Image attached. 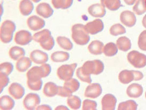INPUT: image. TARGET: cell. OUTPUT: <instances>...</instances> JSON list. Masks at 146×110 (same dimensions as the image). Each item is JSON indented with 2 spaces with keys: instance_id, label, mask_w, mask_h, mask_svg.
<instances>
[{
  "instance_id": "5bb4252c",
  "label": "cell",
  "mask_w": 146,
  "mask_h": 110,
  "mask_svg": "<svg viewBox=\"0 0 146 110\" xmlns=\"http://www.w3.org/2000/svg\"><path fill=\"white\" fill-rule=\"evenodd\" d=\"M8 93L14 99H21L25 94V89L22 85L17 82H14L9 86Z\"/></svg>"
},
{
  "instance_id": "c3c4849f",
  "label": "cell",
  "mask_w": 146,
  "mask_h": 110,
  "mask_svg": "<svg viewBox=\"0 0 146 110\" xmlns=\"http://www.w3.org/2000/svg\"><path fill=\"white\" fill-rule=\"evenodd\" d=\"M31 1L35 3H38L41 0H31Z\"/></svg>"
},
{
  "instance_id": "9a60e30c",
  "label": "cell",
  "mask_w": 146,
  "mask_h": 110,
  "mask_svg": "<svg viewBox=\"0 0 146 110\" xmlns=\"http://www.w3.org/2000/svg\"><path fill=\"white\" fill-rule=\"evenodd\" d=\"M36 13L44 18H48L51 17L54 13V10L51 6L47 3H41L38 4L35 8Z\"/></svg>"
},
{
  "instance_id": "4fadbf2b",
  "label": "cell",
  "mask_w": 146,
  "mask_h": 110,
  "mask_svg": "<svg viewBox=\"0 0 146 110\" xmlns=\"http://www.w3.org/2000/svg\"><path fill=\"white\" fill-rule=\"evenodd\" d=\"M120 20L121 23L125 26L131 27L135 25L137 18L134 13L129 10H125L120 13Z\"/></svg>"
},
{
  "instance_id": "816d5d0a",
  "label": "cell",
  "mask_w": 146,
  "mask_h": 110,
  "mask_svg": "<svg viewBox=\"0 0 146 110\" xmlns=\"http://www.w3.org/2000/svg\"></svg>"
},
{
  "instance_id": "7bdbcfd3",
  "label": "cell",
  "mask_w": 146,
  "mask_h": 110,
  "mask_svg": "<svg viewBox=\"0 0 146 110\" xmlns=\"http://www.w3.org/2000/svg\"><path fill=\"white\" fill-rule=\"evenodd\" d=\"M72 92L69 89L63 87L58 86V91L57 95L62 97H68L72 95Z\"/></svg>"
},
{
  "instance_id": "30bf717a",
  "label": "cell",
  "mask_w": 146,
  "mask_h": 110,
  "mask_svg": "<svg viewBox=\"0 0 146 110\" xmlns=\"http://www.w3.org/2000/svg\"><path fill=\"white\" fill-rule=\"evenodd\" d=\"M85 28L88 34L95 35L103 30L104 24L101 19H96L93 21L87 23L85 25Z\"/></svg>"
},
{
  "instance_id": "8fae6325",
  "label": "cell",
  "mask_w": 146,
  "mask_h": 110,
  "mask_svg": "<svg viewBox=\"0 0 146 110\" xmlns=\"http://www.w3.org/2000/svg\"><path fill=\"white\" fill-rule=\"evenodd\" d=\"M27 25L31 30L38 31L43 28L46 25V23L42 18L33 15L27 19Z\"/></svg>"
},
{
  "instance_id": "ba28073f",
  "label": "cell",
  "mask_w": 146,
  "mask_h": 110,
  "mask_svg": "<svg viewBox=\"0 0 146 110\" xmlns=\"http://www.w3.org/2000/svg\"><path fill=\"white\" fill-rule=\"evenodd\" d=\"M40 97L38 94L30 93L27 94L24 98L23 100V105L26 110H36L40 104Z\"/></svg>"
},
{
  "instance_id": "7c38bea8",
  "label": "cell",
  "mask_w": 146,
  "mask_h": 110,
  "mask_svg": "<svg viewBox=\"0 0 146 110\" xmlns=\"http://www.w3.org/2000/svg\"><path fill=\"white\" fill-rule=\"evenodd\" d=\"M102 93L101 85L98 83H93L88 85L85 89V97L94 99L99 97Z\"/></svg>"
},
{
  "instance_id": "d590c367",
  "label": "cell",
  "mask_w": 146,
  "mask_h": 110,
  "mask_svg": "<svg viewBox=\"0 0 146 110\" xmlns=\"http://www.w3.org/2000/svg\"><path fill=\"white\" fill-rule=\"evenodd\" d=\"M137 104L132 100H129L126 102H121L118 107V110H137Z\"/></svg>"
},
{
  "instance_id": "f907efd6",
  "label": "cell",
  "mask_w": 146,
  "mask_h": 110,
  "mask_svg": "<svg viewBox=\"0 0 146 110\" xmlns=\"http://www.w3.org/2000/svg\"><path fill=\"white\" fill-rule=\"evenodd\" d=\"M78 1H80V0H78Z\"/></svg>"
},
{
  "instance_id": "ffe728a7",
  "label": "cell",
  "mask_w": 146,
  "mask_h": 110,
  "mask_svg": "<svg viewBox=\"0 0 146 110\" xmlns=\"http://www.w3.org/2000/svg\"><path fill=\"white\" fill-rule=\"evenodd\" d=\"M143 93V88L141 85L137 83H133L129 85L126 90L127 96L131 98H138L140 97Z\"/></svg>"
},
{
  "instance_id": "9c48e42d",
  "label": "cell",
  "mask_w": 146,
  "mask_h": 110,
  "mask_svg": "<svg viewBox=\"0 0 146 110\" xmlns=\"http://www.w3.org/2000/svg\"><path fill=\"white\" fill-rule=\"evenodd\" d=\"M33 36L29 31L21 30L18 31L15 35L14 41L18 45L25 46L33 40Z\"/></svg>"
},
{
  "instance_id": "4dcf8cb0",
  "label": "cell",
  "mask_w": 146,
  "mask_h": 110,
  "mask_svg": "<svg viewBox=\"0 0 146 110\" xmlns=\"http://www.w3.org/2000/svg\"><path fill=\"white\" fill-rule=\"evenodd\" d=\"M56 41L60 47L64 50L69 51L73 48L72 43L71 42L69 38L66 37L59 36L57 38Z\"/></svg>"
},
{
  "instance_id": "e0dca14e",
  "label": "cell",
  "mask_w": 146,
  "mask_h": 110,
  "mask_svg": "<svg viewBox=\"0 0 146 110\" xmlns=\"http://www.w3.org/2000/svg\"><path fill=\"white\" fill-rule=\"evenodd\" d=\"M30 58L31 60L36 64H43L48 61L47 54L40 50H35L31 52Z\"/></svg>"
},
{
  "instance_id": "484cf974",
  "label": "cell",
  "mask_w": 146,
  "mask_h": 110,
  "mask_svg": "<svg viewBox=\"0 0 146 110\" xmlns=\"http://www.w3.org/2000/svg\"><path fill=\"white\" fill-rule=\"evenodd\" d=\"M25 55V51L21 47L14 46L11 47L9 50V57L13 60H18L24 57Z\"/></svg>"
},
{
  "instance_id": "ee69618b",
  "label": "cell",
  "mask_w": 146,
  "mask_h": 110,
  "mask_svg": "<svg viewBox=\"0 0 146 110\" xmlns=\"http://www.w3.org/2000/svg\"><path fill=\"white\" fill-rule=\"evenodd\" d=\"M36 110H51L52 108L49 106H48L47 105H41L37 107V108L36 109Z\"/></svg>"
},
{
  "instance_id": "836d02e7",
  "label": "cell",
  "mask_w": 146,
  "mask_h": 110,
  "mask_svg": "<svg viewBox=\"0 0 146 110\" xmlns=\"http://www.w3.org/2000/svg\"><path fill=\"white\" fill-rule=\"evenodd\" d=\"M134 13L137 15H141L146 11V0H137L133 6Z\"/></svg>"
},
{
  "instance_id": "74e56055",
  "label": "cell",
  "mask_w": 146,
  "mask_h": 110,
  "mask_svg": "<svg viewBox=\"0 0 146 110\" xmlns=\"http://www.w3.org/2000/svg\"><path fill=\"white\" fill-rule=\"evenodd\" d=\"M13 65L10 62H4L0 65V73L9 76L13 71Z\"/></svg>"
},
{
  "instance_id": "1f68e13d",
  "label": "cell",
  "mask_w": 146,
  "mask_h": 110,
  "mask_svg": "<svg viewBox=\"0 0 146 110\" xmlns=\"http://www.w3.org/2000/svg\"><path fill=\"white\" fill-rule=\"evenodd\" d=\"M67 104L71 109L78 110L80 108L82 101L79 97L72 95L68 97Z\"/></svg>"
},
{
  "instance_id": "ab89813d",
  "label": "cell",
  "mask_w": 146,
  "mask_h": 110,
  "mask_svg": "<svg viewBox=\"0 0 146 110\" xmlns=\"http://www.w3.org/2000/svg\"><path fill=\"white\" fill-rule=\"evenodd\" d=\"M138 46L143 50L146 51V30L142 31L138 38Z\"/></svg>"
},
{
  "instance_id": "8992f818",
  "label": "cell",
  "mask_w": 146,
  "mask_h": 110,
  "mask_svg": "<svg viewBox=\"0 0 146 110\" xmlns=\"http://www.w3.org/2000/svg\"><path fill=\"white\" fill-rule=\"evenodd\" d=\"M129 63L134 68H144L146 65V56L139 51H130L127 56Z\"/></svg>"
},
{
  "instance_id": "b9f144b4",
  "label": "cell",
  "mask_w": 146,
  "mask_h": 110,
  "mask_svg": "<svg viewBox=\"0 0 146 110\" xmlns=\"http://www.w3.org/2000/svg\"><path fill=\"white\" fill-rule=\"evenodd\" d=\"M9 78L8 76L3 73H0V91L2 92L3 90L9 84Z\"/></svg>"
},
{
  "instance_id": "f6af8a7d",
  "label": "cell",
  "mask_w": 146,
  "mask_h": 110,
  "mask_svg": "<svg viewBox=\"0 0 146 110\" xmlns=\"http://www.w3.org/2000/svg\"><path fill=\"white\" fill-rule=\"evenodd\" d=\"M137 0H124L125 3L128 5H132L137 2Z\"/></svg>"
},
{
  "instance_id": "3957f363",
  "label": "cell",
  "mask_w": 146,
  "mask_h": 110,
  "mask_svg": "<svg viewBox=\"0 0 146 110\" xmlns=\"http://www.w3.org/2000/svg\"><path fill=\"white\" fill-rule=\"evenodd\" d=\"M51 72V66L49 64H43L40 66H34L29 70L26 73L27 80L37 81L47 77Z\"/></svg>"
},
{
  "instance_id": "f1b7e54d",
  "label": "cell",
  "mask_w": 146,
  "mask_h": 110,
  "mask_svg": "<svg viewBox=\"0 0 146 110\" xmlns=\"http://www.w3.org/2000/svg\"><path fill=\"white\" fill-rule=\"evenodd\" d=\"M103 6L111 11H116L121 7L120 0H100Z\"/></svg>"
},
{
  "instance_id": "52a82bcc",
  "label": "cell",
  "mask_w": 146,
  "mask_h": 110,
  "mask_svg": "<svg viewBox=\"0 0 146 110\" xmlns=\"http://www.w3.org/2000/svg\"><path fill=\"white\" fill-rule=\"evenodd\" d=\"M77 66V63L62 65L57 70V76L61 80H68L72 78Z\"/></svg>"
},
{
  "instance_id": "277c9868",
  "label": "cell",
  "mask_w": 146,
  "mask_h": 110,
  "mask_svg": "<svg viewBox=\"0 0 146 110\" xmlns=\"http://www.w3.org/2000/svg\"><path fill=\"white\" fill-rule=\"evenodd\" d=\"M71 31L72 38L78 45L85 46L89 42L90 36L85 28V25L82 24H75L72 26Z\"/></svg>"
},
{
  "instance_id": "d4e9b609",
  "label": "cell",
  "mask_w": 146,
  "mask_h": 110,
  "mask_svg": "<svg viewBox=\"0 0 146 110\" xmlns=\"http://www.w3.org/2000/svg\"><path fill=\"white\" fill-rule=\"evenodd\" d=\"M15 106L13 99L8 95H4L0 98V109L2 110H12Z\"/></svg>"
},
{
  "instance_id": "f35d334b",
  "label": "cell",
  "mask_w": 146,
  "mask_h": 110,
  "mask_svg": "<svg viewBox=\"0 0 146 110\" xmlns=\"http://www.w3.org/2000/svg\"><path fill=\"white\" fill-rule=\"evenodd\" d=\"M97 103L90 99H85L82 102V110H96Z\"/></svg>"
},
{
  "instance_id": "60d3db41",
  "label": "cell",
  "mask_w": 146,
  "mask_h": 110,
  "mask_svg": "<svg viewBox=\"0 0 146 110\" xmlns=\"http://www.w3.org/2000/svg\"><path fill=\"white\" fill-rule=\"evenodd\" d=\"M27 85L29 89L33 91H39L41 89L42 86V81L41 79L37 81H27Z\"/></svg>"
},
{
  "instance_id": "d6986e66",
  "label": "cell",
  "mask_w": 146,
  "mask_h": 110,
  "mask_svg": "<svg viewBox=\"0 0 146 110\" xmlns=\"http://www.w3.org/2000/svg\"><path fill=\"white\" fill-rule=\"evenodd\" d=\"M19 9L23 16H27L32 13L34 5L31 0H22L19 4Z\"/></svg>"
},
{
  "instance_id": "4316f807",
  "label": "cell",
  "mask_w": 146,
  "mask_h": 110,
  "mask_svg": "<svg viewBox=\"0 0 146 110\" xmlns=\"http://www.w3.org/2000/svg\"><path fill=\"white\" fill-rule=\"evenodd\" d=\"M118 49L121 51H127L131 48V42L129 38L126 36H121L116 41Z\"/></svg>"
},
{
  "instance_id": "e575fe53",
  "label": "cell",
  "mask_w": 146,
  "mask_h": 110,
  "mask_svg": "<svg viewBox=\"0 0 146 110\" xmlns=\"http://www.w3.org/2000/svg\"><path fill=\"white\" fill-rule=\"evenodd\" d=\"M63 86L71 90L72 93H74L79 89L80 83L77 79L71 78L68 80L65 81Z\"/></svg>"
},
{
  "instance_id": "603a6c76",
  "label": "cell",
  "mask_w": 146,
  "mask_h": 110,
  "mask_svg": "<svg viewBox=\"0 0 146 110\" xmlns=\"http://www.w3.org/2000/svg\"><path fill=\"white\" fill-rule=\"evenodd\" d=\"M118 79L123 84H128L132 81H134V71L123 70L119 73Z\"/></svg>"
},
{
  "instance_id": "7402d4cb",
  "label": "cell",
  "mask_w": 146,
  "mask_h": 110,
  "mask_svg": "<svg viewBox=\"0 0 146 110\" xmlns=\"http://www.w3.org/2000/svg\"><path fill=\"white\" fill-rule=\"evenodd\" d=\"M32 60L30 58L23 57L18 59L16 64V70L18 72H25L30 68L32 65Z\"/></svg>"
},
{
  "instance_id": "5b68a950",
  "label": "cell",
  "mask_w": 146,
  "mask_h": 110,
  "mask_svg": "<svg viewBox=\"0 0 146 110\" xmlns=\"http://www.w3.org/2000/svg\"><path fill=\"white\" fill-rule=\"evenodd\" d=\"M16 28V25L13 21L9 20L3 21L0 28L1 41L5 44L10 42L13 38Z\"/></svg>"
},
{
  "instance_id": "2e32d148",
  "label": "cell",
  "mask_w": 146,
  "mask_h": 110,
  "mask_svg": "<svg viewBox=\"0 0 146 110\" xmlns=\"http://www.w3.org/2000/svg\"><path fill=\"white\" fill-rule=\"evenodd\" d=\"M117 103L116 98L112 94H106L101 100L102 110H114Z\"/></svg>"
},
{
  "instance_id": "bcb514c9",
  "label": "cell",
  "mask_w": 146,
  "mask_h": 110,
  "mask_svg": "<svg viewBox=\"0 0 146 110\" xmlns=\"http://www.w3.org/2000/svg\"><path fill=\"white\" fill-rule=\"evenodd\" d=\"M55 110H69V109L66 106H63V105H60V106L56 107L55 108Z\"/></svg>"
},
{
  "instance_id": "7dc6e473",
  "label": "cell",
  "mask_w": 146,
  "mask_h": 110,
  "mask_svg": "<svg viewBox=\"0 0 146 110\" xmlns=\"http://www.w3.org/2000/svg\"><path fill=\"white\" fill-rule=\"evenodd\" d=\"M142 23V25L143 26V27L146 28V15H145L143 18Z\"/></svg>"
},
{
  "instance_id": "681fc988",
  "label": "cell",
  "mask_w": 146,
  "mask_h": 110,
  "mask_svg": "<svg viewBox=\"0 0 146 110\" xmlns=\"http://www.w3.org/2000/svg\"><path fill=\"white\" fill-rule=\"evenodd\" d=\"M145 96H146V93H145Z\"/></svg>"
},
{
  "instance_id": "83f0119b",
  "label": "cell",
  "mask_w": 146,
  "mask_h": 110,
  "mask_svg": "<svg viewBox=\"0 0 146 110\" xmlns=\"http://www.w3.org/2000/svg\"><path fill=\"white\" fill-rule=\"evenodd\" d=\"M70 55L69 53L65 51H56L51 55V60L55 63L64 62L69 60Z\"/></svg>"
},
{
  "instance_id": "6da1fadb",
  "label": "cell",
  "mask_w": 146,
  "mask_h": 110,
  "mask_svg": "<svg viewBox=\"0 0 146 110\" xmlns=\"http://www.w3.org/2000/svg\"><path fill=\"white\" fill-rule=\"evenodd\" d=\"M104 66L103 62L100 60H88L83 64L81 68L76 71V76L84 82L91 83V74L98 76L103 72Z\"/></svg>"
},
{
  "instance_id": "cb8c5ba5",
  "label": "cell",
  "mask_w": 146,
  "mask_h": 110,
  "mask_svg": "<svg viewBox=\"0 0 146 110\" xmlns=\"http://www.w3.org/2000/svg\"><path fill=\"white\" fill-rule=\"evenodd\" d=\"M104 44L99 40H94L91 42L88 46V50L90 54L94 55H99L103 53Z\"/></svg>"
},
{
  "instance_id": "d6a6232c",
  "label": "cell",
  "mask_w": 146,
  "mask_h": 110,
  "mask_svg": "<svg viewBox=\"0 0 146 110\" xmlns=\"http://www.w3.org/2000/svg\"><path fill=\"white\" fill-rule=\"evenodd\" d=\"M118 47L115 43L109 42L107 43L103 48V53L107 57H112L117 54Z\"/></svg>"
},
{
  "instance_id": "7a4b0ae2",
  "label": "cell",
  "mask_w": 146,
  "mask_h": 110,
  "mask_svg": "<svg viewBox=\"0 0 146 110\" xmlns=\"http://www.w3.org/2000/svg\"><path fill=\"white\" fill-rule=\"evenodd\" d=\"M33 39L36 42L39 43L43 49L51 50L55 45V41L52 36L51 32L47 29L41 30L33 35Z\"/></svg>"
},
{
  "instance_id": "8d00e7d4",
  "label": "cell",
  "mask_w": 146,
  "mask_h": 110,
  "mask_svg": "<svg viewBox=\"0 0 146 110\" xmlns=\"http://www.w3.org/2000/svg\"><path fill=\"white\" fill-rule=\"evenodd\" d=\"M126 33V30L123 26L120 24H116L112 26L110 28V33L113 36H117Z\"/></svg>"
},
{
  "instance_id": "44dd1931",
  "label": "cell",
  "mask_w": 146,
  "mask_h": 110,
  "mask_svg": "<svg viewBox=\"0 0 146 110\" xmlns=\"http://www.w3.org/2000/svg\"><path fill=\"white\" fill-rule=\"evenodd\" d=\"M58 91V86L52 82L46 83L43 87V94L48 97H52L57 95Z\"/></svg>"
},
{
  "instance_id": "f546056e",
  "label": "cell",
  "mask_w": 146,
  "mask_h": 110,
  "mask_svg": "<svg viewBox=\"0 0 146 110\" xmlns=\"http://www.w3.org/2000/svg\"><path fill=\"white\" fill-rule=\"evenodd\" d=\"M73 2V0H52L53 7L57 9L65 10L70 8Z\"/></svg>"
},
{
  "instance_id": "ac0fdd59",
  "label": "cell",
  "mask_w": 146,
  "mask_h": 110,
  "mask_svg": "<svg viewBox=\"0 0 146 110\" xmlns=\"http://www.w3.org/2000/svg\"><path fill=\"white\" fill-rule=\"evenodd\" d=\"M88 12L91 16L95 18H102L106 14L105 7L101 3H95L90 5Z\"/></svg>"
}]
</instances>
